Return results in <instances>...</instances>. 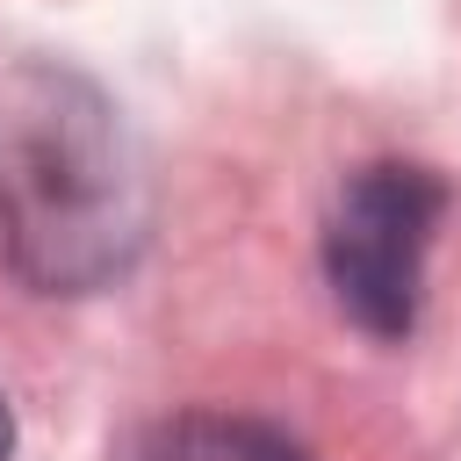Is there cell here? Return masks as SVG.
Returning <instances> with one entry per match:
<instances>
[{
    "label": "cell",
    "instance_id": "obj_1",
    "mask_svg": "<svg viewBox=\"0 0 461 461\" xmlns=\"http://www.w3.org/2000/svg\"><path fill=\"white\" fill-rule=\"evenodd\" d=\"M151 245V173L122 108L58 58L0 72V252L36 295H101Z\"/></svg>",
    "mask_w": 461,
    "mask_h": 461
},
{
    "label": "cell",
    "instance_id": "obj_2",
    "mask_svg": "<svg viewBox=\"0 0 461 461\" xmlns=\"http://www.w3.org/2000/svg\"><path fill=\"white\" fill-rule=\"evenodd\" d=\"M447 216V180L411 158H375L346 173L324 216V288L367 339H411L425 303L432 230Z\"/></svg>",
    "mask_w": 461,
    "mask_h": 461
},
{
    "label": "cell",
    "instance_id": "obj_3",
    "mask_svg": "<svg viewBox=\"0 0 461 461\" xmlns=\"http://www.w3.org/2000/svg\"><path fill=\"white\" fill-rule=\"evenodd\" d=\"M115 461H310L303 439H288L267 418H238V411H173L137 425Z\"/></svg>",
    "mask_w": 461,
    "mask_h": 461
},
{
    "label": "cell",
    "instance_id": "obj_4",
    "mask_svg": "<svg viewBox=\"0 0 461 461\" xmlns=\"http://www.w3.org/2000/svg\"><path fill=\"white\" fill-rule=\"evenodd\" d=\"M0 461H14V411H7V396H0Z\"/></svg>",
    "mask_w": 461,
    "mask_h": 461
}]
</instances>
